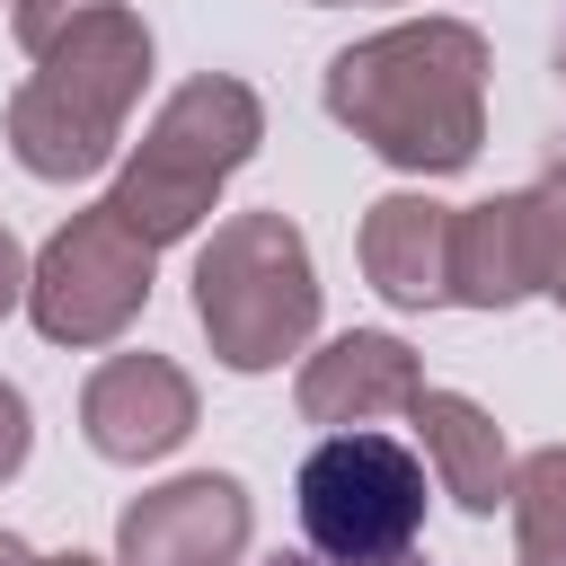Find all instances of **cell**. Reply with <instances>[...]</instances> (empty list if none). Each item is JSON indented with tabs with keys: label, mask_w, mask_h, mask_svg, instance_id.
I'll return each mask as SVG.
<instances>
[{
	"label": "cell",
	"mask_w": 566,
	"mask_h": 566,
	"mask_svg": "<svg viewBox=\"0 0 566 566\" xmlns=\"http://www.w3.org/2000/svg\"><path fill=\"white\" fill-rule=\"evenodd\" d=\"M327 115L407 177H460L486 142V35L469 18H398L327 62Z\"/></svg>",
	"instance_id": "6da1fadb"
},
{
	"label": "cell",
	"mask_w": 566,
	"mask_h": 566,
	"mask_svg": "<svg viewBox=\"0 0 566 566\" xmlns=\"http://www.w3.org/2000/svg\"><path fill=\"white\" fill-rule=\"evenodd\" d=\"M142 88H150V27L124 0H106L35 53V71L9 88L0 133H9L27 177L71 186L124 150V115L142 106Z\"/></svg>",
	"instance_id": "7a4b0ae2"
},
{
	"label": "cell",
	"mask_w": 566,
	"mask_h": 566,
	"mask_svg": "<svg viewBox=\"0 0 566 566\" xmlns=\"http://www.w3.org/2000/svg\"><path fill=\"white\" fill-rule=\"evenodd\" d=\"M256 142H265L256 88L230 80V71H195L186 88L159 97V115L142 124V142L124 150L106 203H115L124 230H142L150 248H177V239H195V230L212 221L221 186L256 159Z\"/></svg>",
	"instance_id": "3957f363"
},
{
	"label": "cell",
	"mask_w": 566,
	"mask_h": 566,
	"mask_svg": "<svg viewBox=\"0 0 566 566\" xmlns=\"http://www.w3.org/2000/svg\"><path fill=\"white\" fill-rule=\"evenodd\" d=\"M195 327L230 371H274L318 336V265L301 221L283 212H230L195 248Z\"/></svg>",
	"instance_id": "277c9868"
},
{
	"label": "cell",
	"mask_w": 566,
	"mask_h": 566,
	"mask_svg": "<svg viewBox=\"0 0 566 566\" xmlns=\"http://www.w3.org/2000/svg\"><path fill=\"white\" fill-rule=\"evenodd\" d=\"M292 495H301L310 548L336 557V566H407V548L424 531V460L407 442L371 433V424L327 433L301 460Z\"/></svg>",
	"instance_id": "5b68a950"
},
{
	"label": "cell",
	"mask_w": 566,
	"mask_h": 566,
	"mask_svg": "<svg viewBox=\"0 0 566 566\" xmlns=\"http://www.w3.org/2000/svg\"><path fill=\"white\" fill-rule=\"evenodd\" d=\"M150 256L159 248L142 230H124L115 203L71 212L35 248V265H27V318H35V336L44 345H71V354L115 345L142 318V301H150Z\"/></svg>",
	"instance_id": "8992f818"
},
{
	"label": "cell",
	"mask_w": 566,
	"mask_h": 566,
	"mask_svg": "<svg viewBox=\"0 0 566 566\" xmlns=\"http://www.w3.org/2000/svg\"><path fill=\"white\" fill-rule=\"evenodd\" d=\"M248 531V486L230 469H186L115 513V566H239Z\"/></svg>",
	"instance_id": "52a82bcc"
},
{
	"label": "cell",
	"mask_w": 566,
	"mask_h": 566,
	"mask_svg": "<svg viewBox=\"0 0 566 566\" xmlns=\"http://www.w3.org/2000/svg\"><path fill=\"white\" fill-rule=\"evenodd\" d=\"M195 380L168 363V354H106L80 389V433L97 460L115 469H142V460H168L186 433H195Z\"/></svg>",
	"instance_id": "ba28073f"
},
{
	"label": "cell",
	"mask_w": 566,
	"mask_h": 566,
	"mask_svg": "<svg viewBox=\"0 0 566 566\" xmlns=\"http://www.w3.org/2000/svg\"><path fill=\"white\" fill-rule=\"evenodd\" d=\"M416 398H424V363H416V345L389 336V327H345V336H327V345L301 363V389H292L301 424H327V433L407 416Z\"/></svg>",
	"instance_id": "9c48e42d"
},
{
	"label": "cell",
	"mask_w": 566,
	"mask_h": 566,
	"mask_svg": "<svg viewBox=\"0 0 566 566\" xmlns=\"http://www.w3.org/2000/svg\"><path fill=\"white\" fill-rule=\"evenodd\" d=\"M451 212L416 186L363 203V274L389 310H442L451 301Z\"/></svg>",
	"instance_id": "30bf717a"
},
{
	"label": "cell",
	"mask_w": 566,
	"mask_h": 566,
	"mask_svg": "<svg viewBox=\"0 0 566 566\" xmlns=\"http://www.w3.org/2000/svg\"><path fill=\"white\" fill-rule=\"evenodd\" d=\"M539 292V230H531V186L486 195L451 212V301L460 310H513Z\"/></svg>",
	"instance_id": "8fae6325"
},
{
	"label": "cell",
	"mask_w": 566,
	"mask_h": 566,
	"mask_svg": "<svg viewBox=\"0 0 566 566\" xmlns=\"http://www.w3.org/2000/svg\"><path fill=\"white\" fill-rule=\"evenodd\" d=\"M407 416H416V433H424V469H433V486H442L460 513H495V504H513V442H504V424H495L478 398H460V389H424Z\"/></svg>",
	"instance_id": "7c38bea8"
},
{
	"label": "cell",
	"mask_w": 566,
	"mask_h": 566,
	"mask_svg": "<svg viewBox=\"0 0 566 566\" xmlns=\"http://www.w3.org/2000/svg\"><path fill=\"white\" fill-rule=\"evenodd\" d=\"M513 548L522 566H566V442L513 460Z\"/></svg>",
	"instance_id": "4fadbf2b"
},
{
	"label": "cell",
	"mask_w": 566,
	"mask_h": 566,
	"mask_svg": "<svg viewBox=\"0 0 566 566\" xmlns=\"http://www.w3.org/2000/svg\"><path fill=\"white\" fill-rule=\"evenodd\" d=\"M531 230H539V292L566 301V159L531 186Z\"/></svg>",
	"instance_id": "5bb4252c"
},
{
	"label": "cell",
	"mask_w": 566,
	"mask_h": 566,
	"mask_svg": "<svg viewBox=\"0 0 566 566\" xmlns=\"http://www.w3.org/2000/svg\"><path fill=\"white\" fill-rule=\"evenodd\" d=\"M88 9H106V0H9V35L27 44V62L53 44V35H71Z\"/></svg>",
	"instance_id": "9a60e30c"
},
{
	"label": "cell",
	"mask_w": 566,
	"mask_h": 566,
	"mask_svg": "<svg viewBox=\"0 0 566 566\" xmlns=\"http://www.w3.org/2000/svg\"><path fill=\"white\" fill-rule=\"evenodd\" d=\"M27 451H35V416H27V389H18V380H0V486L27 469Z\"/></svg>",
	"instance_id": "2e32d148"
},
{
	"label": "cell",
	"mask_w": 566,
	"mask_h": 566,
	"mask_svg": "<svg viewBox=\"0 0 566 566\" xmlns=\"http://www.w3.org/2000/svg\"><path fill=\"white\" fill-rule=\"evenodd\" d=\"M27 265H35V256H27V248L9 239V221H0V318L27 301Z\"/></svg>",
	"instance_id": "e0dca14e"
},
{
	"label": "cell",
	"mask_w": 566,
	"mask_h": 566,
	"mask_svg": "<svg viewBox=\"0 0 566 566\" xmlns=\"http://www.w3.org/2000/svg\"><path fill=\"white\" fill-rule=\"evenodd\" d=\"M0 566H44V557H35V548H27L18 531H0Z\"/></svg>",
	"instance_id": "ac0fdd59"
},
{
	"label": "cell",
	"mask_w": 566,
	"mask_h": 566,
	"mask_svg": "<svg viewBox=\"0 0 566 566\" xmlns=\"http://www.w3.org/2000/svg\"><path fill=\"white\" fill-rule=\"evenodd\" d=\"M44 566H106V557H88V548H62V557H44Z\"/></svg>",
	"instance_id": "d6986e66"
},
{
	"label": "cell",
	"mask_w": 566,
	"mask_h": 566,
	"mask_svg": "<svg viewBox=\"0 0 566 566\" xmlns=\"http://www.w3.org/2000/svg\"><path fill=\"white\" fill-rule=\"evenodd\" d=\"M283 566H336V557H283Z\"/></svg>",
	"instance_id": "ffe728a7"
},
{
	"label": "cell",
	"mask_w": 566,
	"mask_h": 566,
	"mask_svg": "<svg viewBox=\"0 0 566 566\" xmlns=\"http://www.w3.org/2000/svg\"><path fill=\"white\" fill-rule=\"evenodd\" d=\"M310 9H345V0H310Z\"/></svg>",
	"instance_id": "44dd1931"
},
{
	"label": "cell",
	"mask_w": 566,
	"mask_h": 566,
	"mask_svg": "<svg viewBox=\"0 0 566 566\" xmlns=\"http://www.w3.org/2000/svg\"><path fill=\"white\" fill-rule=\"evenodd\" d=\"M557 71H566V62H557Z\"/></svg>",
	"instance_id": "7402d4cb"
}]
</instances>
